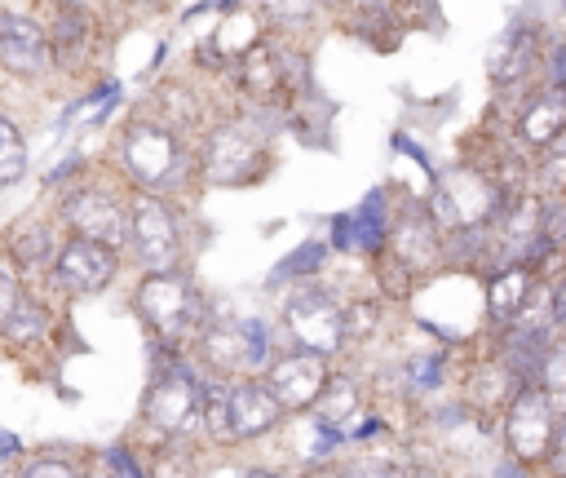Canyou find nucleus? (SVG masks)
<instances>
[{
  "mask_svg": "<svg viewBox=\"0 0 566 478\" xmlns=\"http://www.w3.org/2000/svg\"><path fill=\"white\" fill-rule=\"evenodd\" d=\"M539 235L548 239V248H553V252H562V248H566V199H544Z\"/></svg>",
  "mask_w": 566,
  "mask_h": 478,
  "instance_id": "a878e982",
  "label": "nucleus"
},
{
  "mask_svg": "<svg viewBox=\"0 0 566 478\" xmlns=\"http://www.w3.org/2000/svg\"><path fill=\"white\" fill-rule=\"evenodd\" d=\"M124 164L133 173L137 186L155 190V186H168L172 173L181 168V150H177V137L159 124H146L137 119L128 133H124Z\"/></svg>",
  "mask_w": 566,
  "mask_h": 478,
  "instance_id": "0eeeda50",
  "label": "nucleus"
},
{
  "mask_svg": "<svg viewBox=\"0 0 566 478\" xmlns=\"http://www.w3.org/2000/svg\"><path fill=\"white\" fill-rule=\"evenodd\" d=\"M407 478H442V474H433V469H416V465H411V474H407Z\"/></svg>",
  "mask_w": 566,
  "mask_h": 478,
  "instance_id": "4c0bfd02",
  "label": "nucleus"
},
{
  "mask_svg": "<svg viewBox=\"0 0 566 478\" xmlns=\"http://www.w3.org/2000/svg\"><path fill=\"white\" fill-rule=\"evenodd\" d=\"M137 310H142V319L164 341H177L199 319V297H195V288H190L186 274L164 270V274H150V279L137 283Z\"/></svg>",
  "mask_w": 566,
  "mask_h": 478,
  "instance_id": "7ed1b4c3",
  "label": "nucleus"
},
{
  "mask_svg": "<svg viewBox=\"0 0 566 478\" xmlns=\"http://www.w3.org/2000/svg\"><path fill=\"white\" fill-rule=\"evenodd\" d=\"M314 416H318V429H327V434L354 429V420L363 416V389H358V381L327 376V385H323V394L314 403Z\"/></svg>",
  "mask_w": 566,
  "mask_h": 478,
  "instance_id": "aec40b11",
  "label": "nucleus"
},
{
  "mask_svg": "<svg viewBox=\"0 0 566 478\" xmlns=\"http://www.w3.org/2000/svg\"><path fill=\"white\" fill-rule=\"evenodd\" d=\"M323 257H327V248L323 243H305L301 252H292L279 270H274V279H292V274H314L318 266H323Z\"/></svg>",
  "mask_w": 566,
  "mask_h": 478,
  "instance_id": "c85d7f7f",
  "label": "nucleus"
},
{
  "mask_svg": "<svg viewBox=\"0 0 566 478\" xmlns=\"http://www.w3.org/2000/svg\"><path fill=\"white\" fill-rule=\"evenodd\" d=\"M274 13L279 18H305V13H314L310 4H274Z\"/></svg>",
  "mask_w": 566,
  "mask_h": 478,
  "instance_id": "e433bc0d",
  "label": "nucleus"
},
{
  "mask_svg": "<svg viewBox=\"0 0 566 478\" xmlns=\"http://www.w3.org/2000/svg\"><path fill=\"white\" fill-rule=\"evenodd\" d=\"M18 261L22 266H44L49 261V230L44 226H27L18 235Z\"/></svg>",
  "mask_w": 566,
  "mask_h": 478,
  "instance_id": "cd10ccee",
  "label": "nucleus"
},
{
  "mask_svg": "<svg viewBox=\"0 0 566 478\" xmlns=\"http://www.w3.org/2000/svg\"><path fill=\"white\" fill-rule=\"evenodd\" d=\"M535 288H539V279L526 266H500V270H491L486 274V314H491V323L495 328L517 323V314L526 310V301H531Z\"/></svg>",
  "mask_w": 566,
  "mask_h": 478,
  "instance_id": "f3484780",
  "label": "nucleus"
},
{
  "mask_svg": "<svg viewBox=\"0 0 566 478\" xmlns=\"http://www.w3.org/2000/svg\"><path fill=\"white\" fill-rule=\"evenodd\" d=\"M106 465H111L115 478H150L142 465H133V456H128L124 447H111V451H106Z\"/></svg>",
  "mask_w": 566,
  "mask_h": 478,
  "instance_id": "2f4dec72",
  "label": "nucleus"
},
{
  "mask_svg": "<svg viewBox=\"0 0 566 478\" xmlns=\"http://www.w3.org/2000/svg\"><path fill=\"white\" fill-rule=\"evenodd\" d=\"M562 128H566V93L553 84H539L517 115V137L535 150H548L562 137Z\"/></svg>",
  "mask_w": 566,
  "mask_h": 478,
  "instance_id": "dca6fc26",
  "label": "nucleus"
},
{
  "mask_svg": "<svg viewBox=\"0 0 566 478\" xmlns=\"http://www.w3.org/2000/svg\"><path fill=\"white\" fill-rule=\"evenodd\" d=\"M283 323H287V336L301 345V354L327 358V354H336L345 345V310L318 288L296 292L287 301V310H283Z\"/></svg>",
  "mask_w": 566,
  "mask_h": 478,
  "instance_id": "20e7f679",
  "label": "nucleus"
},
{
  "mask_svg": "<svg viewBox=\"0 0 566 478\" xmlns=\"http://www.w3.org/2000/svg\"><path fill=\"white\" fill-rule=\"evenodd\" d=\"M327 376H332V372H327V363H323L318 354H301V350H296V354H283V358L270 363L265 389L279 398L283 412H305V407L318 403Z\"/></svg>",
  "mask_w": 566,
  "mask_h": 478,
  "instance_id": "6e6552de",
  "label": "nucleus"
},
{
  "mask_svg": "<svg viewBox=\"0 0 566 478\" xmlns=\"http://www.w3.org/2000/svg\"><path fill=\"white\" fill-rule=\"evenodd\" d=\"M27 478H80V474H75V465H71V460L49 456V460H35V465L27 469Z\"/></svg>",
  "mask_w": 566,
  "mask_h": 478,
  "instance_id": "72a5a7b5",
  "label": "nucleus"
},
{
  "mask_svg": "<svg viewBox=\"0 0 566 478\" xmlns=\"http://www.w3.org/2000/svg\"><path fill=\"white\" fill-rule=\"evenodd\" d=\"M283 420L279 398L265 389V381L248 376L230 389V438H261Z\"/></svg>",
  "mask_w": 566,
  "mask_h": 478,
  "instance_id": "2eb2a0df",
  "label": "nucleus"
},
{
  "mask_svg": "<svg viewBox=\"0 0 566 478\" xmlns=\"http://www.w3.org/2000/svg\"><path fill=\"white\" fill-rule=\"evenodd\" d=\"M53 279L71 297H93L115 279V252L93 239H71L53 257Z\"/></svg>",
  "mask_w": 566,
  "mask_h": 478,
  "instance_id": "9b49d317",
  "label": "nucleus"
},
{
  "mask_svg": "<svg viewBox=\"0 0 566 478\" xmlns=\"http://www.w3.org/2000/svg\"><path fill=\"white\" fill-rule=\"evenodd\" d=\"M332 243L336 248H358V252H380L389 243V217L380 208V195H367L363 208H354L349 217H336L332 226Z\"/></svg>",
  "mask_w": 566,
  "mask_h": 478,
  "instance_id": "6ab92c4d",
  "label": "nucleus"
},
{
  "mask_svg": "<svg viewBox=\"0 0 566 478\" xmlns=\"http://www.w3.org/2000/svg\"><path fill=\"white\" fill-rule=\"evenodd\" d=\"M128 243L137 252V261L150 270V274H164L177 252H181V230L172 221V212L155 199V195H142L128 212Z\"/></svg>",
  "mask_w": 566,
  "mask_h": 478,
  "instance_id": "423d86ee",
  "label": "nucleus"
},
{
  "mask_svg": "<svg viewBox=\"0 0 566 478\" xmlns=\"http://www.w3.org/2000/svg\"><path fill=\"white\" fill-rule=\"evenodd\" d=\"M84 40H88V18H84V9H57V22H53V31H49V53H57V58H80Z\"/></svg>",
  "mask_w": 566,
  "mask_h": 478,
  "instance_id": "5701e85b",
  "label": "nucleus"
},
{
  "mask_svg": "<svg viewBox=\"0 0 566 478\" xmlns=\"http://www.w3.org/2000/svg\"><path fill=\"white\" fill-rule=\"evenodd\" d=\"M553 478H566V420H557V434H553V451H548V465H544Z\"/></svg>",
  "mask_w": 566,
  "mask_h": 478,
  "instance_id": "f704fd0d",
  "label": "nucleus"
},
{
  "mask_svg": "<svg viewBox=\"0 0 566 478\" xmlns=\"http://www.w3.org/2000/svg\"><path fill=\"white\" fill-rule=\"evenodd\" d=\"M544 84H553V89L566 93V40H557V44L544 53Z\"/></svg>",
  "mask_w": 566,
  "mask_h": 478,
  "instance_id": "7c9ffc66",
  "label": "nucleus"
},
{
  "mask_svg": "<svg viewBox=\"0 0 566 478\" xmlns=\"http://www.w3.org/2000/svg\"><path fill=\"white\" fill-rule=\"evenodd\" d=\"M389 248L407 270H424L442 257V235L429 217V208H407L398 212V221L389 226Z\"/></svg>",
  "mask_w": 566,
  "mask_h": 478,
  "instance_id": "4468645a",
  "label": "nucleus"
},
{
  "mask_svg": "<svg viewBox=\"0 0 566 478\" xmlns=\"http://www.w3.org/2000/svg\"><path fill=\"white\" fill-rule=\"evenodd\" d=\"M203 358L217 367V372H243L252 363L265 358V336L256 323H217L203 332Z\"/></svg>",
  "mask_w": 566,
  "mask_h": 478,
  "instance_id": "ddd939ff",
  "label": "nucleus"
},
{
  "mask_svg": "<svg viewBox=\"0 0 566 478\" xmlns=\"http://www.w3.org/2000/svg\"><path fill=\"white\" fill-rule=\"evenodd\" d=\"M292 53H279L270 44H256L248 58H239V84L256 97H270L279 89H287V75H292Z\"/></svg>",
  "mask_w": 566,
  "mask_h": 478,
  "instance_id": "412c9836",
  "label": "nucleus"
},
{
  "mask_svg": "<svg viewBox=\"0 0 566 478\" xmlns=\"http://www.w3.org/2000/svg\"><path fill=\"white\" fill-rule=\"evenodd\" d=\"M376 323H380V305H376V301L349 305V310H345V341H349V336H367Z\"/></svg>",
  "mask_w": 566,
  "mask_h": 478,
  "instance_id": "c756f323",
  "label": "nucleus"
},
{
  "mask_svg": "<svg viewBox=\"0 0 566 478\" xmlns=\"http://www.w3.org/2000/svg\"><path fill=\"white\" fill-rule=\"evenodd\" d=\"M500 434H504V451H509L513 465H522V469H544L548 465L557 420H553L548 398H544L539 385H522L513 394V403L500 416Z\"/></svg>",
  "mask_w": 566,
  "mask_h": 478,
  "instance_id": "f03ea898",
  "label": "nucleus"
},
{
  "mask_svg": "<svg viewBox=\"0 0 566 478\" xmlns=\"http://www.w3.org/2000/svg\"><path fill=\"white\" fill-rule=\"evenodd\" d=\"M199 398H203V385L181 363H164L155 367V381L146 389V420L168 434H186L199 420Z\"/></svg>",
  "mask_w": 566,
  "mask_h": 478,
  "instance_id": "39448f33",
  "label": "nucleus"
},
{
  "mask_svg": "<svg viewBox=\"0 0 566 478\" xmlns=\"http://www.w3.org/2000/svg\"><path fill=\"white\" fill-rule=\"evenodd\" d=\"M248 478H279V474H265V469H252Z\"/></svg>",
  "mask_w": 566,
  "mask_h": 478,
  "instance_id": "58836bf2",
  "label": "nucleus"
},
{
  "mask_svg": "<svg viewBox=\"0 0 566 478\" xmlns=\"http://www.w3.org/2000/svg\"><path fill=\"white\" fill-rule=\"evenodd\" d=\"M411 474V465H402V460H385V456H363V460H354L340 478H407Z\"/></svg>",
  "mask_w": 566,
  "mask_h": 478,
  "instance_id": "bb28decb",
  "label": "nucleus"
},
{
  "mask_svg": "<svg viewBox=\"0 0 566 478\" xmlns=\"http://www.w3.org/2000/svg\"><path fill=\"white\" fill-rule=\"evenodd\" d=\"M0 62L13 75H44L53 66L44 27L35 18H27L22 9H9V4H0Z\"/></svg>",
  "mask_w": 566,
  "mask_h": 478,
  "instance_id": "f8f14e48",
  "label": "nucleus"
},
{
  "mask_svg": "<svg viewBox=\"0 0 566 478\" xmlns=\"http://www.w3.org/2000/svg\"><path fill=\"white\" fill-rule=\"evenodd\" d=\"M504 208H509L504 190L486 173H478V168H451V173H442L438 186H433V195H429V217H433L438 235L442 230H455L460 235V230L495 226L504 217Z\"/></svg>",
  "mask_w": 566,
  "mask_h": 478,
  "instance_id": "f257e3e1",
  "label": "nucleus"
},
{
  "mask_svg": "<svg viewBox=\"0 0 566 478\" xmlns=\"http://www.w3.org/2000/svg\"><path fill=\"white\" fill-rule=\"evenodd\" d=\"M265 164V142L243 119L221 124L208 137V177L212 181H248Z\"/></svg>",
  "mask_w": 566,
  "mask_h": 478,
  "instance_id": "1a4fd4ad",
  "label": "nucleus"
},
{
  "mask_svg": "<svg viewBox=\"0 0 566 478\" xmlns=\"http://www.w3.org/2000/svg\"><path fill=\"white\" fill-rule=\"evenodd\" d=\"M539 62V31L526 27V22H513L495 49H491V80L504 89V84H522L531 75V66Z\"/></svg>",
  "mask_w": 566,
  "mask_h": 478,
  "instance_id": "a211bd4d",
  "label": "nucleus"
},
{
  "mask_svg": "<svg viewBox=\"0 0 566 478\" xmlns=\"http://www.w3.org/2000/svg\"><path fill=\"white\" fill-rule=\"evenodd\" d=\"M40 328H44V305L31 301V297H18V305H13L9 323H4V332L18 336V341H27V336H35Z\"/></svg>",
  "mask_w": 566,
  "mask_h": 478,
  "instance_id": "393cba45",
  "label": "nucleus"
},
{
  "mask_svg": "<svg viewBox=\"0 0 566 478\" xmlns=\"http://www.w3.org/2000/svg\"><path fill=\"white\" fill-rule=\"evenodd\" d=\"M469 478H473V474H469Z\"/></svg>",
  "mask_w": 566,
  "mask_h": 478,
  "instance_id": "ea45409f",
  "label": "nucleus"
},
{
  "mask_svg": "<svg viewBox=\"0 0 566 478\" xmlns=\"http://www.w3.org/2000/svg\"><path fill=\"white\" fill-rule=\"evenodd\" d=\"M18 279L9 274V270H0V328L9 323V314H13V305H18Z\"/></svg>",
  "mask_w": 566,
  "mask_h": 478,
  "instance_id": "c9c22d12",
  "label": "nucleus"
},
{
  "mask_svg": "<svg viewBox=\"0 0 566 478\" xmlns=\"http://www.w3.org/2000/svg\"><path fill=\"white\" fill-rule=\"evenodd\" d=\"M548 323H553V332L566 328V274L548 288Z\"/></svg>",
  "mask_w": 566,
  "mask_h": 478,
  "instance_id": "473e14b6",
  "label": "nucleus"
},
{
  "mask_svg": "<svg viewBox=\"0 0 566 478\" xmlns=\"http://www.w3.org/2000/svg\"><path fill=\"white\" fill-rule=\"evenodd\" d=\"M22 177H27V146H22L18 128L0 115V190L18 186Z\"/></svg>",
  "mask_w": 566,
  "mask_h": 478,
  "instance_id": "b1692460",
  "label": "nucleus"
},
{
  "mask_svg": "<svg viewBox=\"0 0 566 478\" xmlns=\"http://www.w3.org/2000/svg\"><path fill=\"white\" fill-rule=\"evenodd\" d=\"M217 53L221 58H248L261 40H256V13L252 9H243V4H230L226 9V22H221V31H217Z\"/></svg>",
  "mask_w": 566,
  "mask_h": 478,
  "instance_id": "4be33fe9",
  "label": "nucleus"
},
{
  "mask_svg": "<svg viewBox=\"0 0 566 478\" xmlns=\"http://www.w3.org/2000/svg\"><path fill=\"white\" fill-rule=\"evenodd\" d=\"M62 212L75 226V239H93L111 252H119V243H128V217L106 190H75V195H66Z\"/></svg>",
  "mask_w": 566,
  "mask_h": 478,
  "instance_id": "9d476101",
  "label": "nucleus"
}]
</instances>
